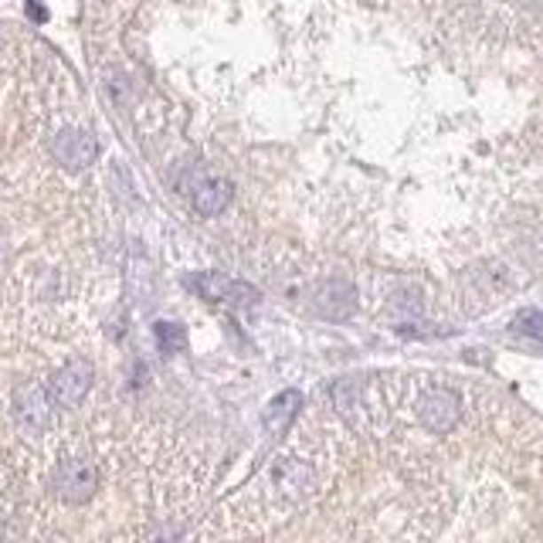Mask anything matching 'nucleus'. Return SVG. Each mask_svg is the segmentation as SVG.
<instances>
[{"label":"nucleus","instance_id":"nucleus-13","mask_svg":"<svg viewBox=\"0 0 543 543\" xmlns=\"http://www.w3.org/2000/svg\"><path fill=\"white\" fill-rule=\"evenodd\" d=\"M28 18L31 20H48V11H44V4H41V0H28Z\"/></svg>","mask_w":543,"mask_h":543},{"label":"nucleus","instance_id":"nucleus-5","mask_svg":"<svg viewBox=\"0 0 543 543\" xmlns=\"http://www.w3.org/2000/svg\"><path fill=\"white\" fill-rule=\"evenodd\" d=\"M51 407H55V401H51V394L41 384H24L14 394V418L31 435H38V431L51 425Z\"/></svg>","mask_w":543,"mask_h":543},{"label":"nucleus","instance_id":"nucleus-11","mask_svg":"<svg viewBox=\"0 0 543 543\" xmlns=\"http://www.w3.org/2000/svg\"><path fill=\"white\" fill-rule=\"evenodd\" d=\"M153 336H156V347L163 350V353H180V350L187 347V330L180 323L160 319V323H153Z\"/></svg>","mask_w":543,"mask_h":543},{"label":"nucleus","instance_id":"nucleus-10","mask_svg":"<svg viewBox=\"0 0 543 543\" xmlns=\"http://www.w3.org/2000/svg\"><path fill=\"white\" fill-rule=\"evenodd\" d=\"M275 483L282 485L289 496H303V492H310L312 476H310V468L303 466V462H295V459H286L282 466L275 468Z\"/></svg>","mask_w":543,"mask_h":543},{"label":"nucleus","instance_id":"nucleus-6","mask_svg":"<svg viewBox=\"0 0 543 543\" xmlns=\"http://www.w3.org/2000/svg\"><path fill=\"white\" fill-rule=\"evenodd\" d=\"M92 388V367L85 364V360H72L68 367H61L55 377H51V384H48V394H51V401L55 407H75L85 394Z\"/></svg>","mask_w":543,"mask_h":543},{"label":"nucleus","instance_id":"nucleus-2","mask_svg":"<svg viewBox=\"0 0 543 543\" xmlns=\"http://www.w3.org/2000/svg\"><path fill=\"white\" fill-rule=\"evenodd\" d=\"M187 289L197 292L208 303H217V306H252L255 299H258V292L248 282L228 279L224 272H197V275H187Z\"/></svg>","mask_w":543,"mask_h":543},{"label":"nucleus","instance_id":"nucleus-4","mask_svg":"<svg viewBox=\"0 0 543 543\" xmlns=\"http://www.w3.org/2000/svg\"><path fill=\"white\" fill-rule=\"evenodd\" d=\"M418 418H421V425L428 431H435V435H445L452 428L459 425V418H462V401H459V394L455 390H428L425 397L418 401Z\"/></svg>","mask_w":543,"mask_h":543},{"label":"nucleus","instance_id":"nucleus-3","mask_svg":"<svg viewBox=\"0 0 543 543\" xmlns=\"http://www.w3.org/2000/svg\"><path fill=\"white\" fill-rule=\"evenodd\" d=\"M51 485H55V492H59L65 503H85V500H92V492H96L98 472L92 462L68 459V462H61V466L55 468Z\"/></svg>","mask_w":543,"mask_h":543},{"label":"nucleus","instance_id":"nucleus-1","mask_svg":"<svg viewBox=\"0 0 543 543\" xmlns=\"http://www.w3.org/2000/svg\"><path fill=\"white\" fill-rule=\"evenodd\" d=\"M177 191L184 194V201L194 208L197 214L204 217H214L221 214L234 197V184L228 177H221L217 170H208V167H191L184 170L180 180H177Z\"/></svg>","mask_w":543,"mask_h":543},{"label":"nucleus","instance_id":"nucleus-9","mask_svg":"<svg viewBox=\"0 0 543 543\" xmlns=\"http://www.w3.org/2000/svg\"><path fill=\"white\" fill-rule=\"evenodd\" d=\"M299 407H303V390H282V394H275L265 407V431L269 435H282L286 428L295 421V414H299Z\"/></svg>","mask_w":543,"mask_h":543},{"label":"nucleus","instance_id":"nucleus-7","mask_svg":"<svg viewBox=\"0 0 543 543\" xmlns=\"http://www.w3.org/2000/svg\"><path fill=\"white\" fill-rule=\"evenodd\" d=\"M51 153H55V160H59L65 170H85V167L98 156V143L92 133L65 130V133L55 136Z\"/></svg>","mask_w":543,"mask_h":543},{"label":"nucleus","instance_id":"nucleus-12","mask_svg":"<svg viewBox=\"0 0 543 543\" xmlns=\"http://www.w3.org/2000/svg\"><path fill=\"white\" fill-rule=\"evenodd\" d=\"M513 330L526 336V340H533L537 347H543V312L540 310H523L516 319H513Z\"/></svg>","mask_w":543,"mask_h":543},{"label":"nucleus","instance_id":"nucleus-8","mask_svg":"<svg viewBox=\"0 0 543 543\" xmlns=\"http://www.w3.org/2000/svg\"><path fill=\"white\" fill-rule=\"evenodd\" d=\"M312 306H316L319 316H327V319H347V316H353V310H357V292H353V286H347V282L333 279V282H323V286L316 289Z\"/></svg>","mask_w":543,"mask_h":543}]
</instances>
